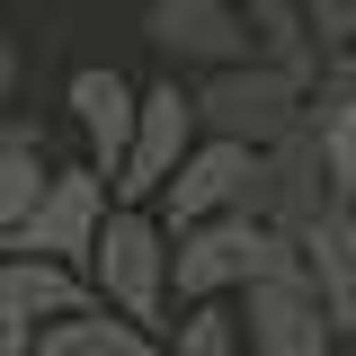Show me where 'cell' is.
Masks as SVG:
<instances>
[{
    "mask_svg": "<svg viewBox=\"0 0 356 356\" xmlns=\"http://www.w3.org/2000/svg\"><path fill=\"white\" fill-rule=\"evenodd\" d=\"M89 285H98V312H116V321L152 330V339L170 348V321H178V241H170L161 214L116 205L98 259H89Z\"/></svg>",
    "mask_w": 356,
    "mask_h": 356,
    "instance_id": "6da1fadb",
    "label": "cell"
},
{
    "mask_svg": "<svg viewBox=\"0 0 356 356\" xmlns=\"http://www.w3.org/2000/svg\"><path fill=\"white\" fill-rule=\"evenodd\" d=\"M196 89V125L214 143H241V152H276L312 125V81L285 72V63H241V72H214V81H187Z\"/></svg>",
    "mask_w": 356,
    "mask_h": 356,
    "instance_id": "7a4b0ae2",
    "label": "cell"
},
{
    "mask_svg": "<svg viewBox=\"0 0 356 356\" xmlns=\"http://www.w3.org/2000/svg\"><path fill=\"white\" fill-rule=\"evenodd\" d=\"M143 44L170 63V81L178 72L214 81V72L259 63V18L232 0H143Z\"/></svg>",
    "mask_w": 356,
    "mask_h": 356,
    "instance_id": "3957f363",
    "label": "cell"
},
{
    "mask_svg": "<svg viewBox=\"0 0 356 356\" xmlns=\"http://www.w3.org/2000/svg\"><path fill=\"white\" fill-rule=\"evenodd\" d=\"M107 222H116V187L89 170V161H63L54 187H44V205H36V222L18 232L9 259H54V267H81V276H89L98 241H107Z\"/></svg>",
    "mask_w": 356,
    "mask_h": 356,
    "instance_id": "277c9868",
    "label": "cell"
},
{
    "mask_svg": "<svg viewBox=\"0 0 356 356\" xmlns=\"http://www.w3.org/2000/svg\"><path fill=\"white\" fill-rule=\"evenodd\" d=\"M196 143H205V125H196V89L187 81H152L143 89V134H134V161L125 178H116V205H161L178 187V170L196 161Z\"/></svg>",
    "mask_w": 356,
    "mask_h": 356,
    "instance_id": "5b68a950",
    "label": "cell"
},
{
    "mask_svg": "<svg viewBox=\"0 0 356 356\" xmlns=\"http://www.w3.org/2000/svg\"><path fill=\"white\" fill-rule=\"evenodd\" d=\"M241 330H250V356H348V330L330 321L312 267L250 285V294H241Z\"/></svg>",
    "mask_w": 356,
    "mask_h": 356,
    "instance_id": "8992f818",
    "label": "cell"
},
{
    "mask_svg": "<svg viewBox=\"0 0 356 356\" xmlns=\"http://www.w3.org/2000/svg\"><path fill=\"white\" fill-rule=\"evenodd\" d=\"M63 107H72V134H81V161L116 187L125 161H134V134H143V89H134L116 63H81V72L63 81Z\"/></svg>",
    "mask_w": 356,
    "mask_h": 356,
    "instance_id": "52a82bcc",
    "label": "cell"
},
{
    "mask_svg": "<svg viewBox=\"0 0 356 356\" xmlns=\"http://www.w3.org/2000/svg\"><path fill=\"white\" fill-rule=\"evenodd\" d=\"M339 205V187H330V161H321V143H312V125L294 134V143H276V152H259V187H250V222H267V232H285V241H303L312 222Z\"/></svg>",
    "mask_w": 356,
    "mask_h": 356,
    "instance_id": "ba28073f",
    "label": "cell"
},
{
    "mask_svg": "<svg viewBox=\"0 0 356 356\" xmlns=\"http://www.w3.org/2000/svg\"><path fill=\"white\" fill-rule=\"evenodd\" d=\"M250 187H259V152H241V143H196V161L178 170V187L152 205V214L170 222V241L178 232H205V222H222V214H250Z\"/></svg>",
    "mask_w": 356,
    "mask_h": 356,
    "instance_id": "9c48e42d",
    "label": "cell"
},
{
    "mask_svg": "<svg viewBox=\"0 0 356 356\" xmlns=\"http://www.w3.org/2000/svg\"><path fill=\"white\" fill-rule=\"evenodd\" d=\"M54 152H44V125L18 107V116H0V259L18 250V232L36 222V205H44V187H54Z\"/></svg>",
    "mask_w": 356,
    "mask_h": 356,
    "instance_id": "30bf717a",
    "label": "cell"
},
{
    "mask_svg": "<svg viewBox=\"0 0 356 356\" xmlns=\"http://www.w3.org/2000/svg\"><path fill=\"white\" fill-rule=\"evenodd\" d=\"M303 267H312V285H321V303H330V321L356 339V205H330L303 232Z\"/></svg>",
    "mask_w": 356,
    "mask_h": 356,
    "instance_id": "8fae6325",
    "label": "cell"
},
{
    "mask_svg": "<svg viewBox=\"0 0 356 356\" xmlns=\"http://www.w3.org/2000/svg\"><path fill=\"white\" fill-rule=\"evenodd\" d=\"M312 143L330 161L339 205H356V72H330V81L312 89Z\"/></svg>",
    "mask_w": 356,
    "mask_h": 356,
    "instance_id": "7c38bea8",
    "label": "cell"
},
{
    "mask_svg": "<svg viewBox=\"0 0 356 356\" xmlns=\"http://www.w3.org/2000/svg\"><path fill=\"white\" fill-rule=\"evenodd\" d=\"M36 356H170L152 330H134L116 312H81V321H63V330H44Z\"/></svg>",
    "mask_w": 356,
    "mask_h": 356,
    "instance_id": "4fadbf2b",
    "label": "cell"
},
{
    "mask_svg": "<svg viewBox=\"0 0 356 356\" xmlns=\"http://www.w3.org/2000/svg\"><path fill=\"white\" fill-rule=\"evenodd\" d=\"M170 356H250L241 303H187L170 321Z\"/></svg>",
    "mask_w": 356,
    "mask_h": 356,
    "instance_id": "5bb4252c",
    "label": "cell"
},
{
    "mask_svg": "<svg viewBox=\"0 0 356 356\" xmlns=\"http://www.w3.org/2000/svg\"><path fill=\"white\" fill-rule=\"evenodd\" d=\"M18 81H27V63H18V44L0 36V116H18Z\"/></svg>",
    "mask_w": 356,
    "mask_h": 356,
    "instance_id": "9a60e30c",
    "label": "cell"
},
{
    "mask_svg": "<svg viewBox=\"0 0 356 356\" xmlns=\"http://www.w3.org/2000/svg\"><path fill=\"white\" fill-rule=\"evenodd\" d=\"M312 0H250V18H303Z\"/></svg>",
    "mask_w": 356,
    "mask_h": 356,
    "instance_id": "2e32d148",
    "label": "cell"
},
{
    "mask_svg": "<svg viewBox=\"0 0 356 356\" xmlns=\"http://www.w3.org/2000/svg\"><path fill=\"white\" fill-rule=\"evenodd\" d=\"M348 356H356V339H348Z\"/></svg>",
    "mask_w": 356,
    "mask_h": 356,
    "instance_id": "e0dca14e",
    "label": "cell"
}]
</instances>
